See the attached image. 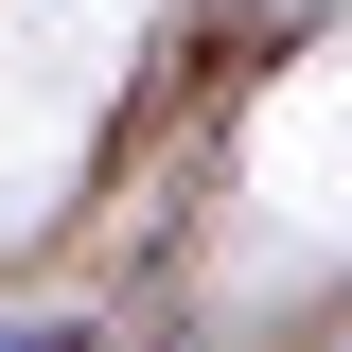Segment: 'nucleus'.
I'll return each mask as SVG.
<instances>
[{"mask_svg": "<svg viewBox=\"0 0 352 352\" xmlns=\"http://www.w3.org/2000/svg\"><path fill=\"white\" fill-rule=\"evenodd\" d=\"M0 352H53V335H36V317H0Z\"/></svg>", "mask_w": 352, "mask_h": 352, "instance_id": "1", "label": "nucleus"}]
</instances>
